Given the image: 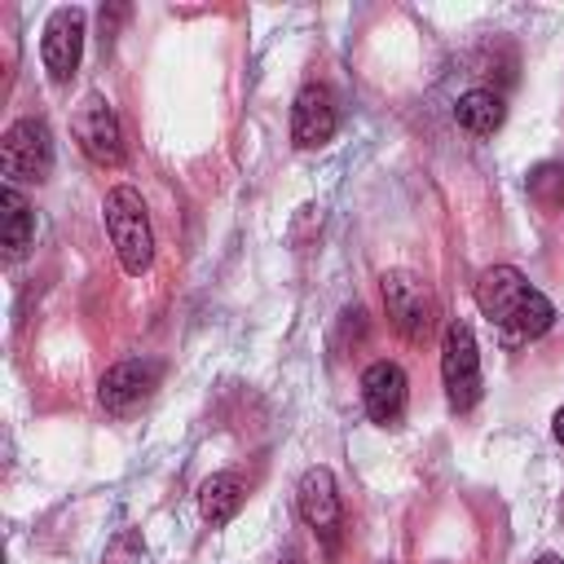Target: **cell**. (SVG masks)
<instances>
[{
    "label": "cell",
    "mask_w": 564,
    "mask_h": 564,
    "mask_svg": "<svg viewBox=\"0 0 564 564\" xmlns=\"http://www.w3.org/2000/svg\"><path fill=\"white\" fill-rule=\"evenodd\" d=\"M476 304H480V313H485L494 326H502V330H511V335H520V339H538V335H546L551 322H555L551 300H546L538 286H529L524 273L511 269V264H494V269L480 273V282H476Z\"/></svg>",
    "instance_id": "cell-1"
},
{
    "label": "cell",
    "mask_w": 564,
    "mask_h": 564,
    "mask_svg": "<svg viewBox=\"0 0 564 564\" xmlns=\"http://www.w3.org/2000/svg\"><path fill=\"white\" fill-rule=\"evenodd\" d=\"M101 212H106V234L119 256V269L128 278H141L154 264V234H150L145 198L132 185H115V189H106Z\"/></svg>",
    "instance_id": "cell-2"
},
{
    "label": "cell",
    "mask_w": 564,
    "mask_h": 564,
    "mask_svg": "<svg viewBox=\"0 0 564 564\" xmlns=\"http://www.w3.org/2000/svg\"><path fill=\"white\" fill-rule=\"evenodd\" d=\"M4 185H40L53 172V137L44 119H18L0 137Z\"/></svg>",
    "instance_id": "cell-3"
},
{
    "label": "cell",
    "mask_w": 564,
    "mask_h": 564,
    "mask_svg": "<svg viewBox=\"0 0 564 564\" xmlns=\"http://www.w3.org/2000/svg\"><path fill=\"white\" fill-rule=\"evenodd\" d=\"M441 379L449 405L463 414L480 401V348L467 322H449L441 335Z\"/></svg>",
    "instance_id": "cell-4"
},
{
    "label": "cell",
    "mask_w": 564,
    "mask_h": 564,
    "mask_svg": "<svg viewBox=\"0 0 564 564\" xmlns=\"http://www.w3.org/2000/svg\"><path fill=\"white\" fill-rule=\"evenodd\" d=\"M379 286H383L388 322H392V326H397V330H401L410 344L427 339L432 317H436V304H432L427 282H423L419 273H410V269H388V273L379 278Z\"/></svg>",
    "instance_id": "cell-5"
},
{
    "label": "cell",
    "mask_w": 564,
    "mask_h": 564,
    "mask_svg": "<svg viewBox=\"0 0 564 564\" xmlns=\"http://www.w3.org/2000/svg\"><path fill=\"white\" fill-rule=\"evenodd\" d=\"M70 137L97 167H119L123 163V132L101 93H84L75 115H70Z\"/></svg>",
    "instance_id": "cell-6"
},
{
    "label": "cell",
    "mask_w": 564,
    "mask_h": 564,
    "mask_svg": "<svg viewBox=\"0 0 564 564\" xmlns=\"http://www.w3.org/2000/svg\"><path fill=\"white\" fill-rule=\"evenodd\" d=\"M84 57V9H53L40 35V62L53 84H70Z\"/></svg>",
    "instance_id": "cell-7"
},
{
    "label": "cell",
    "mask_w": 564,
    "mask_h": 564,
    "mask_svg": "<svg viewBox=\"0 0 564 564\" xmlns=\"http://www.w3.org/2000/svg\"><path fill=\"white\" fill-rule=\"evenodd\" d=\"M295 507H300V520L326 542V551H335L344 507H339V489H335L330 467H308V471L300 476V485H295Z\"/></svg>",
    "instance_id": "cell-8"
},
{
    "label": "cell",
    "mask_w": 564,
    "mask_h": 564,
    "mask_svg": "<svg viewBox=\"0 0 564 564\" xmlns=\"http://www.w3.org/2000/svg\"><path fill=\"white\" fill-rule=\"evenodd\" d=\"M405 401H410V383H405V370L397 361H370L361 370V405H366L370 423L401 427Z\"/></svg>",
    "instance_id": "cell-9"
},
{
    "label": "cell",
    "mask_w": 564,
    "mask_h": 564,
    "mask_svg": "<svg viewBox=\"0 0 564 564\" xmlns=\"http://www.w3.org/2000/svg\"><path fill=\"white\" fill-rule=\"evenodd\" d=\"M339 115H335V97L326 84H304L291 101V141L300 150H317L335 137Z\"/></svg>",
    "instance_id": "cell-10"
},
{
    "label": "cell",
    "mask_w": 564,
    "mask_h": 564,
    "mask_svg": "<svg viewBox=\"0 0 564 564\" xmlns=\"http://www.w3.org/2000/svg\"><path fill=\"white\" fill-rule=\"evenodd\" d=\"M159 379H163V366H159V361H141V357L119 361V366H110V370L101 375L97 401H101L110 414H128L132 405H141V401L159 388Z\"/></svg>",
    "instance_id": "cell-11"
},
{
    "label": "cell",
    "mask_w": 564,
    "mask_h": 564,
    "mask_svg": "<svg viewBox=\"0 0 564 564\" xmlns=\"http://www.w3.org/2000/svg\"><path fill=\"white\" fill-rule=\"evenodd\" d=\"M242 502H247V480H242L238 471H216V476H207V480L198 485V516H203L212 529L229 524V520L242 511Z\"/></svg>",
    "instance_id": "cell-12"
},
{
    "label": "cell",
    "mask_w": 564,
    "mask_h": 564,
    "mask_svg": "<svg viewBox=\"0 0 564 564\" xmlns=\"http://www.w3.org/2000/svg\"><path fill=\"white\" fill-rule=\"evenodd\" d=\"M0 229H4V256L9 260H18L35 238V212H31V203L22 198L18 185L0 189Z\"/></svg>",
    "instance_id": "cell-13"
},
{
    "label": "cell",
    "mask_w": 564,
    "mask_h": 564,
    "mask_svg": "<svg viewBox=\"0 0 564 564\" xmlns=\"http://www.w3.org/2000/svg\"><path fill=\"white\" fill-rule=\"evenodd\" d=\"M502 115H507V106H502V97H498L494 88H467V93L454 101V119H458V128H467L471 137L498 132V128H502Z\"/></svg>",
    "instance_id": "cell-14"
},
{
    "label": "cell",
    "mask_w": 564,
    "mask_h": 564,
    "mask_svg": "<svg viewBox=\"0 0 564 564\" xmlns=\"http://www.w3.org/2000/svg\"><path fill=\"white\" fill-rule=\"evenodd\" d=\"M529 194H533L538 203L555 207V203L564 198V163H542V167H533V176H529Z\"/></svg>",
    "instance_id": "cell-15"
},
{
    "label": "cell",
    "mask_w": 564,
    "mask_h": 564,
    "mask_svg": "<svg viewBox=\"0 0 564 564\" xmlns=\"http://www.w3.org/2000/svg\"><path fill=\"white\" fill-rule=\"evenodd\" d=\"M551 432H555V441H560V445H564V405H560V410H555V419H551Z\"/></svg>",
    "instance_id": "cell-16"
},
{
    "label": "cell",
    "mask_w": 564,
    "mask_h": 564,
    "mask_svg": "<svg viewBox=\"0 0 564 564\" xmlns=\"http://www.w3.org/2000/svg\"><path fill=\"white\" fill-rule=\"evenodd\" d=\"M538 564H564V560H560V555H542Z\"/></svg>",
    "instance_id": "cell-17"
},
{
    "label": "cell",
    "mask_w": 564,
    "mask_h": 564,
    "mask_svg": "<svg viewBox=\"0 0 564 564\" xmlns=\"http://www.w3.org/2000/svg\"><path fill=\"white\" fill-rule=\"evenodd\" d=\"M560 511H564V507H560Z\"/></svg>",
    "instance_id": "cell-18"
}]
</instances>
